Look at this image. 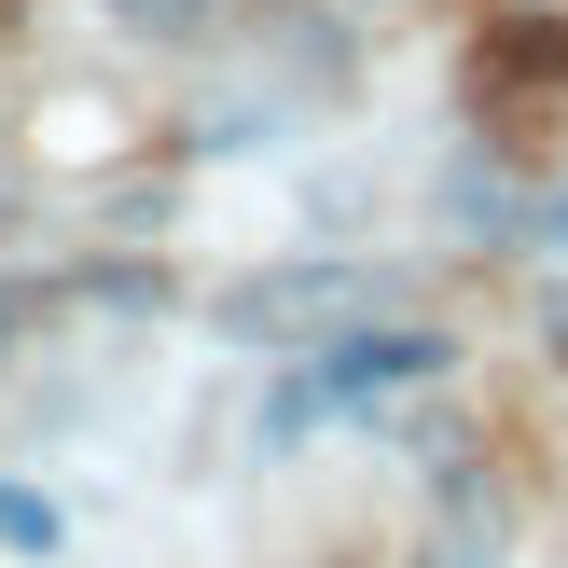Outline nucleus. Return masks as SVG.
Returning a JSON list of instances; mask_svg holds the SVG:
<instances>
[{
    "label": "nucleus",
    "mask_w": 568,
    "mask_h": 568,
    "mask_svg": "<svg viewBox=\"0 0 568 568\" xmlns=\"http://www.w3.org/2000/svg\"><path fill=\"white\" fill-rule=\"evenodd\" d=\"M0 541H14V555H55V499H28V486H0Z\"/></svg>",
    "instance_id": "20e7f679"
},
{
    "label": "nucleus",
    "mask_w": 568,
    "mask_h": 568,
    "mask_svg": "<svg viewBox=\"0 0 568 568\" xmlns=\"http://www.w3.org/2000/svg\"><path fill=\"white\" fill-rule=\"evenodd\" d=\"M471 111H486L499 139L568 125V14H514V28H486V55H471Z\"/></svg>",
    "instance_id": "7ed1b4c3"
},
{
    "label": "nucleus",
    "mask_w": 568,
    "mask_h": 568,
    "mask_svg": "<svg viewBox=\"0 0 568 568\" xmlns=\"http://www.w3.org/2000/svg\"><path fill=\"white\" fill-rule=\"evenodd\" d=\"M555 250H568V209H555Z\"/></svg>",
    "instance_id": "0eeeda50"
},
{
    "label": "nucleus",
    "mask_w": 568,
    "mask_h": 568,
    "mask_svg": "<svg viewBox=\"0 0 568 568\" xmlns=\"http://www.w3.org/2000/svg\"><path fill=\"white\" fill-rule=\"evenodd\" d=\"M111 14H125V28H194L209 0H111Z\"/></svg>",
    "instance_id": "39448f33"
},
{
    "label": "nucleus",
    "mask_w": 568,
    "mask_h": 568,
    "mask_svg": "<svg viewBox=\"0 0 568 568\" xmlns=\"http://www.w3.org/2000/svg\"><path fill=\"white\" fill-rule=\"evenodd\" d=\"M375 305H388V292H375L361 264H264V277H236L209 320L236 333V347H333V333L375 320Z\"/></svg>",
    "instance_id": "f03ea898"
},
{
    "label": "nucleus",
    "mask_w": 568,
    "mask_h": 568,
    "mask_svg": "<svg viewBox=\"0 0 568 568\" xmlns=\"http://www.w3.org/2000/svg\"><path fill=\"white\" fill-rule=\"evenodd\" d=\"M430 568H486V555H471V541H430Z\"/></svg>",
    "instance_id": "423d86ee"
},
{
    "label": "nucleus",
    "mask_w": 568,
    "mask_h": 568,
    "mask_svg": "<svg viewBox=\"0 0 568 568\" xmlns=\"http://www.w3.org/2000/svg\"><path fill=\"white\" fill-rule=\"evenodd\" d=\"M444 361H458V347H444L430 320H347L292 388H277V430H305V416H361V403H403V388H444Z\"/></svg>",
    "instance_id": "f257e3e1"
}]
</instances>
